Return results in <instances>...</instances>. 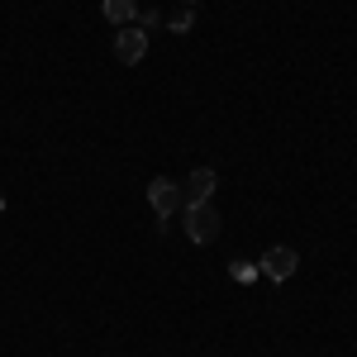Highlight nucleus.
<instances>
[{
	"mask_svg": "<svg viewBox=\"0 0 357 357\" xmlns=\"http://www.w3.org/2000/svg\"><path fill=\"white\" fill-rule=\"evenodd\" d=\"M186 210V238L191 243H215L220 238V229H224V220H220V210L205 200V205H181Z\"/></svg>",
	"mask_w": 357,
	"mask_h": 357,
	"instance_id": "f257e3e1",
	"label": "nucleus"
},
{
	"mask_svg": "<svg viewBox=\"0 0 357 357\" xmlns=\"http://www.w3.org/2000/svg\"><path fill=\"white\" fill-rule=\"evenodd\" d=\"M148 205H153V215H158V220H172L186 200H181V186H176V181L153 176V181H148Z\"/></svg>",
	"mask_w": 357,
	"mask_h": 357,
	"instance_id": "f03ea898",
	"label": "nucleus"
},
{
	"mask_svg": "<svg viewBox=\"0 0 357 357\" xmlns=\"http://www.w3.org/2000/svg\"><path fill=\"white\" fill-rule=\"evenodd\" d=\"M296 267H301V252H296V248H286V243L267 248V257L257 262V272L267 276V281H291V276H296Z\"/></svg>",
	"mask_w": 357,
	"mask_h": 357,
	"instance_id": "7ed1b4c3",
	"label": "nucleus"
},
{
	"mask_svg": "<svg viewBox=\"0 0 357 357\" xmlns=\"http://www.w3.org/2000/svg\"><path fill=\"white\" fill-rule=\"evenodd\" d=\"M143 53H148V33H143L138 24H119L114 29V57H119L124 67L143 62Z\"/></svg>",
	"mask_w": 357,
	"mask_h": 357,
	"instance_id": "20e7f679",
	"label": "nucleus"
},
{
	"mask_svg": "<svg viewBox=\"0 0 357 357\" xmlns=\"http://www.w3.org/2000/svg\"><path fill=\"white\" fill-rule=\"evenodd\" d=\"M215 186H220V176H215L210 167H195L191 176H186V186H181V200H186V205H205V200L215 195Z\"/></svg>",
	"mask_w": 357,
	"mask_h": 357,
	"instance_id": "39448f33",
	"label": "nucleus"
},
{
	"mask_svg": "<svg viewBox=\"0 0 357 357\" xmlns=\"http://www.w3.org/2000/svg\"><path fill=\"white\" fill-rule=\"evenodd\" d=\"M100 10H105V20H110V24L119 29V24H134V15H138V0H105Z\"/></svg>",
	"mask_w": 357,
	"mask_h": 357,
	"instance_id": "423d86ee",
	"label": "nucleus"
},
{
	"mask_svg": "<svg viewBox=\"0 0 357 357\" xmlns=\"http://www.w3.org/2000/svg\"><path fill=\"white\" fill-rule=\"evenodd\" d=\"M167 29H172V33H191V29H195V15H191V10H176V15L167 20Z\"/></svg>",
	"mask_w": 357,
	"mask_h": 357,
	"instance_id": "0eeeda50",
	"label": "nucleus"
},
{
	"mask_svg": "<svg viewBox=\"0 0 357 357\" xmlns=\"http://www.w3.org/2000/svg\"><path fill=\"white\" fill-rule=\"evenodd\" d=\"M134 24L143 29V33H148V29H158V24H162V15H158V10H138V15H134Z\"/></svg>",
	"mask_w": 357,
	"mask_h": 357,
	"instance_id": "6e6552de",
	"label": "nucleus"
},
{
	"mask_svg": "<svg viewBox=\"0 0 357 357\" xmlns=\"http://www.w3.org/2000/svg\"><path fill=\"white\" fill-rule=\"evenodd\" d=\"M257 276V262H234V281H252Z\"/></svg>",
	"mask_w": 357,
	"mask_h": 357,
	"instance_id": "1a4fd4ad",
	"label": "nucleus"
},
{
	"mask_svg": "<svg viewBox=\"0 0 357 357\" xmlns=\"http://www.w3.org/2000/svg\"><path fill=\"white\" fill-rule=\"evenodd\" d=\"M0 215H5V195H0Z\"/></svg>",
	"mask_w": 357,
	"mask_h": 357,
	"instance_id": "9d476101",
	"label": "nucleus"
},
{
	"mask_svg": "<svg viewBox=\"0 0 357 357\" xmlns=\"http://www.w3.org/2000/svg\"><path fill=\"white\" fill-rule=\"evenodd\" d=\"M181 5H195V0H181Z\"/></svg>",
	"mask_w": 357,
	"mask_h": 357,
	"instance_id": "9b49d317",
	"label": "nucleus"
}]
</instances>
